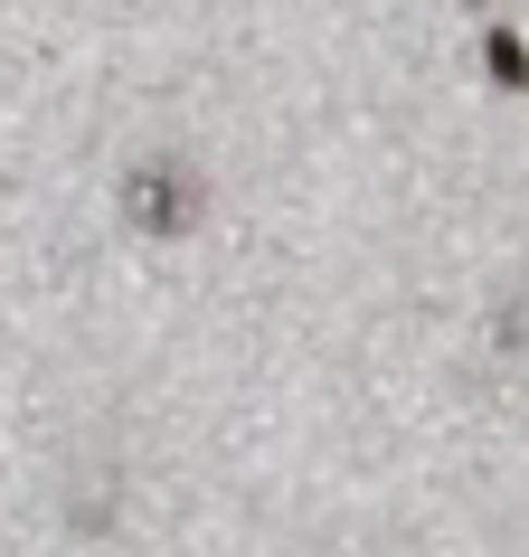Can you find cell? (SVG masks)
<instances>
[{
    "label": "cell",
    "mask_w": 529,
    "mask_h": 557,
    "mask_svg": "<svg viewBox=\"0 0 529 557\" xmlns=\"http://www.w3.org/2000/svg\"><path fill=\"white\" fill-rule=\"evenodd\" d=\"M123 218L143 236H189L199 227V171L171 161V151H161V161H133V171H123Z\"/></svg>",
    "instance_id": "6da1fadb"
},
{
    "label": "cell",
    "mask_w": 529,
    "mask_h": 557,
    "mask_svg": "<svg viewBox=\"0 0 529 557\" xmlns=\"http://www.w3.org/2000/svg\"><path fill=\"white\" fill-rule=\"evenodd\" d=\"M482 66H492V86H510V95L529 86V48H520L510 29H492V38H482Z\"/></svg>",
    "instance_id": "7a4b0ae2"
}]
</instances>
